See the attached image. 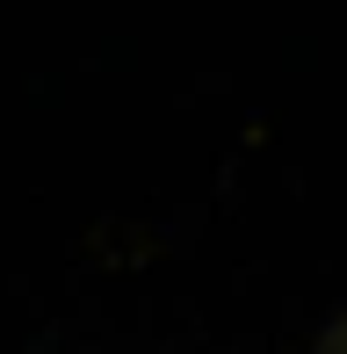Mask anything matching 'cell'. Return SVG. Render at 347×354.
Segmentation results:
<instances>
[{"label": "cell", "instance_id": "obj_1", "mask_svg": "<svg viewBox=\"0 0 347 354\" xmlns=\"http://www.w3.org/2000/svg\"><path fill=\"white\" fill-rule=\"evenodd\" d=\"M311 354H347V318H333V326L319 333V347H311Z\"/></svg>", "mask_w": 347, "mask_h": 354}]
</instances>
